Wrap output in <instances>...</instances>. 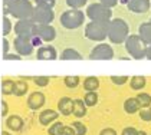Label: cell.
I'll return each mask as SVG.
<instances>
[{
	"instance_id": "6da1fadb",
	"label": "cell",
	"mask_w": 151,
	"mask_h": 135,
	"mask_svg": "<svg viewBox=\"0 0 151 135\" xmlns=\"http://www.w3.org/2000/svg\"><path fill=\"white\" fill-rule=\"evenodd\" d=\"M129 36V26L128 23L121 19V17H115L108 23V39L111 43L114 45H121L127 40Z\"/></svg>"
},
{
	"instance_id": "7a4b0ae2",
	"label": "cell",
	"mask_w": 151,
	"mask_h": 135,
	"mask_svg": "<svg viewBox=\"0 0 151 135\" xmlns=\"http://www.w3.org/2000/svg\"><path fill=\"white\" fill-rule=\"evenodd\" d=\"M35 6L30 0H14L9 9V14L17 20H29L33 16Z\"/></svg>"
},
{
	"instance_id": "3957f363",
	"label": "cell",
	"mask_w": 151,
	"mask_h": 135,
	"mask_svg": "<svg viewBox=\"0 0 151 135\" xmlns=\"http://www.w3.org/2000/svg\"><path fill=\"white\" fill-rule=\"evenodd\" d=\"M60 24L68 29V30H75L78 27H81L85 22V13L81 9H69V10L63 11L60 14Z\"/></svg>"
},
{
	"instance_id": "277c9868",
	"label": "cell",
	"mask_w": 151,
	"mask_h": 135,
	"mask_svg": "<svg viewBox=\"0 0 151 135\" xmlns=\"http://www.w3.org/2000/svg\"><path fill=\"white\" fill-rule=\"evenodd\" d=\"M108 23L109 20L102 22H89L85 26V36L92 42H104L108 36Z\"/></svg>"
},
{
	"instance_id": "5b68a950",
	"label": "cell",
	"mask_w": 151,
	"mask_h": 135,
	"mask_svg": "<svg viewBox=\"0 0 151 135\" xmlns=\"http://www.w3.org/2000/svg\"><path fill=\"white\" fill-rule=\"evenodd\" d=\"M125 43V49L129 53V56L132 59H144L145 53H147V45L141 40L138 34H129L127 37V40L124 42Z\"/></svg>"
},
{
	"instance_id": "8992f818",
	"label": "cell",
	"mask_w": 151,
	"mask_h": 135,
	"mask_svg": "<svg viewBox=\"0 0 151 135\" xmlns=\"http://www.w3.org/2000/svg\"><path fill=\"white\" fill-rule=\"evenodd\" d=\"M85 16L89 17L91 22H102V20H111L112 19V10L104 6L102 3H92L86 7Z\"/></svg>"
},
{
	"instance_id": "52a82bcc",
	"label": "cell",
	"mask_w": 151,
	"mask_h": 135,
	"mask_svg": "<svg viewBox=\"0 0 151 135\" xmlns=\"http://www.w3.org/2000/svg\"><path fill=\"white\" fill-rule=\"evenodd\" d=\"M114 56H115V53H114L112 46L105 42H101L99 45H96L89 53L91 60H112Z\"/></svg>"
},
{
	"instance_id": "ba28073f",
	"label": "cell",
	"mask_w": 151,
	"mask_h": 135,
	"mask_svg": "<svg viewBox=\"0 0 151 135\" xmlns=\"http://www.w3.org/2000/svg\"><path fill=\"white\" fill-rule=\"evenodd\" d=\"M53 20H55V13L52 9L35 6L33 16H32V22L35 24H50Z\"/></svg>"
},
{
	"instance_id": "9c48e42d",
	"label": "cell",
	"mask_w": 151,
	"mask_h": 135,
	"mask_svg": "<svg viewBox=\"0 0 151 135\" xmlns=\"http://www.w3.org/2000/svg\"><path fill=\"white\" fill-rule=\"evenodd\" d=\"M33 36H37L42 42H52L56 39V29L52 24H35Z\"/></svg>"
},
{
	"instance_id": "30bf717a",
	"label": "cell",
	"mask_w": 151,
	"mask_h": 135,
	"mask_svg": "<svg viewBox=\"0 0 151 135\" xmlns=\"http://www.w3.org/2000/svg\"><path fill=\"white\" fill-rule=\"evenodd\" d=\"M33 27L35 23L32 22V19L29 20H17L16 24L13 26V32L16 33L17 37H23V39H32L33 36Z\"/></svg>"
},
{
	"instance_id": "8fae6325",
	"label": "cell",
	"mask_w": 151,
	"mask_h": 135,
	"mask_svg": "<svg viewBox=\"0 0 151 135\" xmlns=\"http://www.w3.org/2000/svg\"><path fill=\"white\" fill-rule=\"evenodd\" d=\"M13 47H14L16 53L20 55V56H30V55L33 53V50H35V47L30 43L29 39L17 37V36H16L14 40H13Z\"/></svg>"
},
{
	"instance_id": "7c38bea8",
	"label": "cell",
	"mask_w": 151,
	"mask_h": 135,
	"mask_svg": "<svg viewBox=\"0 0 151 135\" xmlns=\"http://www.w3.org/2000/svg\"><path fill=\"white\" fill-rule=\"evenodd\" d=\"M36 59L39 60H56L58 59V52L53 46H39L36 50Z\"/></svg>"
},
{
	"instance_id": "4fadbf2b",
	"label": "cell",
	"mask_w": 151,
	"mask_h": 135,
	"mask_svg": "<svg viewBox=\"0 0 151 135\" xmlns=\"http://www.w3.org/2000/svg\"><path fill=\"white\" fill-rule=\"evenodd\" d=\"M45 102H46V98H45L43 92L35 90V92H32V93L29 95V98H27V106H29L32 111H37V109H40V108L45 105Z\"/></svg>"
},
{
	"instance_id": "5bb4252c",
	"label": "cell",
	"mask_w": 151,
	"mask_h": 135,
	"mask_svg": "<svg viewBox=\"0 0 151 135\" xmlns=\"http://www.w3.org/2000/svg\"><path fill=\"white\" fill-rule=\"evenodd\" d=\"M128 10L132 11V13H147L151 7V0H129L127 3Z\"/></svg>"
},
{
	"instance_id": "9a60e30c",
	"label": "cell",
	"mask_w": 151,
	"mask_h": 135,
	"mask_svg": "<svg viewBox=\"0 0 151 135\" xmlns=\"http://www.w3.org/2000/svg\"><path fill=\"white\" fill-rule=\"evenodd\" d=\"M59 113L55 109H43L42 112L39 113V124L40 125H50L52 122L58 121Z\"/></svg>"
},
{
	"instance_id": "2e32d148",
	"label": "cell",
	"mask_w": 151,
	"mask_h": 135,
	"mask_svg": "<svg viewBox=\"0 0 151 135\" xmlns=\"http://www.w3.org/2000/svg\"><path fill=\"white\" fill-rule=\"evenodd\" d=\"M72 109H73V99H70L69 96H62L58 102L59 113L69 116V115H72Z\"/></svg>"
},
{
	"instance_id": "e0dca14e",
	"label": "cell",
	"mask_w": 151,
	"mask_h": 135,
	"mask_svg": "<svg viewBox=\"0 0 151 135\" xmlns=\"http://www.w3.org/2000/svg\"><path fill=\"white\" fill-rule=\"evenodd\" d=\"M6 126L12 132H19L23 128V119L19 115H10L6 118Z\"/></svg>"
},
{
	"instance_id": "ac0fdd59",
	"label": "cell",
	"mask_w": 151,
	"mask_h": 135,
	"mask_svg": "<svg viewBox=\"0 0 151 135\" xmlns=\"http://www.w3.org/2000/svg\"><path fill=\"white\" fill-rule=\"evenodd\" d=\"M138 36L147 46L151 45V22H145V23H141L139 24Z\"/></svg>"
},
{
	"instance_id": "d6986e66",
	"label": "cell",
	"mask_w": 151,
	"mask_h": 135,
	"mask_svg": "<svg viewBox=\"0 0 151 135\" xmlns=\"http://www.w3.org/2000/svg\"><path fill=\"white\" fill-rule=\"evenodd\" d=\"M60 60H82V55L73 47H66L59 55Z\"/></svg>"
},
{
	"instance_id": "ffe728a7",
	"label": "cell",
	"mask_w": 151,
	"mask_h": 135,
	"mask_svg": "<svg viewBox=\"0 0 151 135\" xmlns=\"http://www.w3.org/2000/svg\"><path fill=\"white\" fill-rule=\"evenodd\" d=\"M86 105L83 99L78 98V99H73V109H72V115H75L76 118H83L86 115Z\"/></svg>"
},
{
	"instance_id": "44dd1931",
	"label": "cell",
	"mask_w": 151,
	"mask_h": 135,
	"mask_svg": "<svg viewBox=\"0 0 151 135\" xmlns=\"http://www.w3.org/2000/svg\"><path fill=\"white\" fill-rule=\"evenodd\" d=\"M82 86L86 92H96V89L99 88V79L96 76H88V78H85Z\"/></svg>"
},
{
	"instance_id": "7402d4cb",
	"label": "cell",
	"mask_w": 151,
	"mask_h": 135,
	"mask_svg": "<svg viewBox=\"0 0 151 135\" xmlns=\"http://www.w3.org/2000/svg\"><path fill=\"white\" fill-rule=\"evenodd\" d=\"M145 83H147V78H145V76H141V75H135V76L129 78V86H131V89H134V90H141V89H144Z\"/></svg>"
},
{
	"instance_id": "603a6c76",
	"label": "cell",
	"mask_w": 151,
	"mask_h": 135,
	"mask_svg": "<svg viewBox=\"0 0 151 135\" xmlns=\"http://www.w3.org/2000/svg\"><path fill=\"white\" fill-rule=\"evenodd\" d=\"M29 86H27V82L23 79H19V80H14V92L13 95L14 96H23L27 93Z\"/></svg>"
},
{
	"instance_id": "cb8c5ba5",
	"label": "cell",
	"mask_w": 151,
	"mask_h": 135,
	"mask_svg": "<svg viewBox=\"0 0 151 135\" xmlns=\"http://www.w3.org/2000/svg\"><path fill=\"white\" fill-rule=\"evenodd\" d=\"M139 106H138V102H137V99L135 98H127L125 99V102H124V111L127 113H135L138 112Z\"/></svg>"
},
{
	"instance_id": "d4e9b609",
	"label": "cell",
	"mask_w": 151,
	"mask_h": 135,
	"mask_svg": "<svg viewBox=\"0 0 151 135\" xmlns=\"http://www.w3.org/2000/svg\"><path fill=\"white\" fill-rule=\"evenodd\" d=\"M135 99L138 102L139 108H147V106H151V95L150 93H145V92H141L135 96Z\"/></svg>"
},
{
	"instance_id": "484cf974",
	"label": "cell",
	"mask_w": 151,
	"mask_h": 135,
	"mask_svg": "<svg viewBox=\"0 0 151 135\" xmlns=\"http://www.w3.org/2000/svg\"><path fill=\"white\" fill-rule=\"evenodd\" d=\"M63 126H65V124H62L60 121H55V122H52V124L49 125L47 134L49 135H62Z\"/></svg>"
},
{
	"instance_id": "4316f807",
	"label": "cell",
	"mask_w": 151,
	"mask_h": 135,
	"mask_svg": "<svg viewBox=\"0 0 151 135\" xmlns=\"http://www.w3.org/2000/svg\"><path fill=\"white\" fill-rule=\"evenodd\" d=\"M13 92H14V80L4 79L1 82V93L3 95H13Z\"/></svg>"
},
{
	"instance_id": "83f0119b",
	"label": "cell",
	"mask_w": 151,
	"mask_h": 135,
	"mask_svg": "<svg viewBox=\"0 0 151 135\" xmlns=\"http://www.w3.org/2000/svg\"><path fill=\"white\" fill-rule=\"evenodd\" d=\"M82 99H83L86 106H95L98 103V93L96 92H86Z\"/></svg>"
},
{
	"instance_id": "f1b7e54d",
	"label": "cell",
	"mask_w": 151,
	"mask_h": 135,
	"mask_svg": "<svg viewBox=\"0 0 151 135\" xmlns=\"http://www.w3.org/2000/svg\"><path fill=\"white\" fill-rule=\"evenodd\" d=\"M79 82H81V78H79V76H65V78H63L65 86L69 88V89H75V88L79 85Z\"/></svg>"
},
{
	"instance_id": "f546056e",
	"label": "cell",
	"mask_w": 151,
	"mask_h": 135,
	"mask_svg": "<svg viewBox=\"0 0 151 135\" xmlns=\"http://www.w3.org/2000/svg\"><path fill=\"white\" fill-rule=\"evenodd\" d=\"M75 131V135H85L86 134V125H83L81 121H75L73 124L70 125Z\"/></svg>"
},
{
	"instance_id": "4dcf8cb0",
	"label": "cell",
	"mask_w": 151,
	"mask_h": 135,
	"mask_svg": "<svg viewBox=\"0 0 151 135\" xmlns=\"http://www.w3.org/2000/svg\"><path fill=\"white\" fill-rule=\"evenodd\" d=\"M32 80L35 82L36 86H39V88H45V86H47V85H49V80H50V78H49V76H33V78H32Z\"/></svg>"
},
{
	"instance_id": "1f68e13d",
	"label": "cell",
	"mask_w": 151,
	"mask_h": 135,
	"mask_svg": "<svg viewBox=\"0 0 151 135\" xmlns=\"http://www.w3.org/2000/svg\"><path fill=\"white\" fill-rule=\"evenodd\" d=\"M65 1L69 9H82L88 3V0H65Z\"/></svg>"
},
{
	"instance_id": "d6a6232c",
	"label": "cell",
	"mask_w": 151,
	"mask_h": 135,
	"mask_svg": "<svg viewBox=\"0 0 151 135\" xmlns=\"http://www.w3.org/2000/svg\"><path fill=\"white\" fill-rule=\"evenodd\" d=\"M12 20H10V17L9 16H4L3 17V36H7V34L12 33Z\"/></svg>"
},
{
	"instance_id": "836d02e7",
	"label": "cell",
	"mask_w": 151,
	"mask_h": 135,
	"mask_svg": "<svg viewBox=\"0 0 151 135\" xmlns=\"http://www.w3.org/2000/svg\"><path fill=\"white\" fill-rule=\"evenodd\" d=\"M139 118L144 121V122H150L151 121V106H147V108H141L139 111Z\"/></svg>"
},
{
	"instance_id": "e575fe53",
	"label": "cell",
	"mask_w": 151,
	"mask_h": 135,
	"mask_svg": "<svg viewBox=\"0 0 151 135\" xmlns=\"http://www.w3.org/2000/svg\"><path fill=\"white\" fill-rule=\"evenodd\" d=\"M36 6L40 7H47V9H53V6L56 4V0H35Z\"/></svg>"
},
{
	"instance_id": "d590c367",
	"label": "cell",
	"mask_w": 151,
	"mask_h": 135,
	"mask_svg": "<svg viewBox=\"0 0 151 135\" xmlns=\"http://www.w3.org/2000/svg\"><path fill=\"white\" fill-rule=\"evenodd\" d=\"M111 82H112V83H114V85H124V83H127L128 82V76H125V75H124V76H115V75H114V76H111Z\"/></svg>"
},
{
	"instance_id": "8d00e7d4",
	"label": "cell",
	"mask_w": 151,
	"mask_h": 135,
	"mask_svg": "<svg viewBox=\"0 0 151 135\" xmlns=\"http://www.w3.org/2000/svg\"><path fill=\"white\" fill-rule=\"evenodd\" d=\"M121 135H138V131H137L134 126H127V128L122 129Z\"/></svg>"
},
{
	"instance_id": "74e56055",
	"label": "cell",
	"mask_w": 151,
	"mask_h": 135,
	"mask_svg": "<svg viewBox=\"0 0 151 135\" xmlns=\"http://www.w3.org/2000/svg\"><path fill=\"white\" fill-rule=\"evenodd\" d=\"M99 3H102L104 6L109 7V9H112V7H115L116 4L119 3V0H99Z\"/></svg>"
},
{
	"instance_id": "f35d334b",
	"label": "cell",
	"mask_w": 151,
	"mask_h": 135,
	"mask_svg": "<svg viewBox=\"0 0 151 135\" xmlns=\"http://www.w3.org/2000/svg\"><path fill=\"white\" fill-rule=\"evenodd\" d=\"M3 59L4 60H22V56L20 55H17V53H7V55H4L3 56Z\"/></svg>"
},
{
	"instance_id": "ab89813d",
	"label": "cell",
	"mask_w": 151,
	"mask_h": 135,
	"mask_svg": "<svg viewBox=\"0 0 151 135\" xmlns=\"http://www.w3.org/2000/svg\"><path fill=\"white\" fill-rule=\"evenodd\" d=\"M13 1H14V0H3V11H4V16H9V9H10Z\"/></svg>"
},
{
	"instance_id": "60d3db41",
	"label": "cell",
	"mask_w": 151,
	"mask_h": 135,
	"mask_svg": "<svg viewBox=\"0 0 151 135\" xmlns=\"http://www.w3.org/2000/svg\"><path fill=\"white\" fill-rule=\"evenodd\" d=\"M0 105H1V111H0V115H1V116H7V113H9V105H7V102H6V101H1V102H0Z\"/></svg>"
},
{
	"instance_id": "b9f144b4",
	"label": "cell",
	"mask_w": 151,
	"mask_h": 135,
	"mask_svg": "<svg viewBox=\"0 0 151 135\" xmlns=\"http://www.w3.org/2000/svg\"><path fill=\"white\" fill-rule=\"evenodd\" d=\"M9 50H10V42L4 37V39H3V55H7Z\"/></svg>"
},
{
	"instance_id": "7bdbcfd3",
	"label": "cell",
	"mask_w": 151,
	"mask_h": 135,
	"mask_svg": "<svg viewBox=\"0 0 151 135\" xmlns=\"http://www.w3.org/2000/svg\"><path fill=\"white\" fill-rule=\"evenodd\" d=\"M62 135H75V131L70 125H65L63 126V131H62Z\"/></svg>"
},
{
	"instance_id": "ee69618b",
	"label": "cell",
	"mask_w": 151,
	"mask_h": 135,
	"mask_svg": "<svg viewBox=\"0 0 151 135\" xmlns=\"http://www.w3.org/2000/svg\"><path fill=\"white\" fill-rule=\"evenodd\" d=\"M99 135H116V131L115 129H112V128H104Z\"/></svg>"
},
{
	"instance_id": "f6af8a7d",
	"label": "cell",
	"mask_w": 151,
	"mask_h": 135,
	"mask_svg": "<svg viewBox=\"0 0 151 135\" xmlns=\"http://www.w3.org/2000/svg\"><path fill=\"white\" fill-rule=\"evenodd\" d=\"M145 57H147L148 60H151V45L147 46V53H145Z\"/></svg>"
},
{
	"instance_id": "bcb514c9",
	"label": "cell",
	"mask_w": 151,
	"mask_h": 135,
	"mask_svg": "<svg viewBox=\"0 0 151 135\" xmlns=\"http://www.w3.org/2000/svg\"><path fill=\"white\" fill-rule=\"evenodd\" d=\"M1 135H12V132H9V131H3Z\"/></svg>"
},
{
	"instance_id": "7dc6e473",
	"label": "cell",
	"mask_w": 151,
	"mask_h": 135,
	"mask_svg": "<svg viewBox=\"0 0 151 135\" xmlns=\"http://www.w3.org/2000/svg\"><path fill=\"white\" fill-rule=\"evenodd\" d=\"M129 0H119V3H122V4H127Z\"/></svg>"
},
{
	"instance_id": "c3c4849f",
	"label": "cell",
	"mask_w": 151,
	"mask_h": 135,
	"mask_svg": "<svg viewBox=\"0 0 151 135\" xmlns=\"http://www.w3.org/2000/svg\"><path fill=\"white\" fill-rule=\"evenodd\" d=\"M138 135H147V132L145 131H138Z\"/></svg>"
},
{
	"instance_id": "681fc988",
	"label": "cell",
	"mask_w": 151,
	"mask_h": 135,
	"mask_svg": "<svg viewBox=\"0 0 151 135\" xmlns=\"http://www.w3.org/2000/svg\"><path fill=\"white\" fill-rule=\"evenodd\" d=\"M150 22H151V19H150Z\"/></svg>"
}]
</instances>
